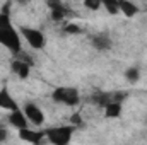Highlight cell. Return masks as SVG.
<instances>
[{"mask_svg":"<svg viewBox=\"0 0 147 145\" xmlns=\"http://www.w3.org/2000/svg\"><path fill=\"white\" fill-rule=\"evenodd\" d=\"M7 138H9V132H7L5 128H2V126H0V144H3Z\"/></svg>","mask_w":147,"mask_h":145,"instance_id":"cell-17","label":"cell"},{"mask_svg":"<svg viewBox=\"0 0 147 145\" xmlns=\"http://www.w3.org/2000/svg\"><path fill=\"white\" fill-rule=\"evenodd\" d=\"M51 99L57 104H63V106H69V108H75L80 103L79 91L72 89V87H58V89H55L53 94H51Z\"/></svg>","mask_w":147,"mask_h":145,"instance_id":"cell-3","label":"cell"},{"mask_svg":"<svg viewBox=\"0 0 147 145\" xmlns=\"http://www.w3.org/2000/svg\"><path fill=\"white\" fill-rule=\"evenodd\" d=\"M12 72L16 73L19 79H28L29 73H31V67L24 60H14L12 62Z\"/></svg>","mask_w":147,"mask_h":145,"instance_id":"cell-9","label":"cell"},{"mask_svg":"<svg viewBox=\"0 0 147 145\" xmlns=\"http://www.w3.org/2000/svg\"><path fill=\"white\" fill-rule=\"evenodd\" d=\"M125 77H127V80H128L130 84H135V82H139V79H140V70H139L137 67H130V68L125 72Z\"/></svg>","mask_w":147,"mask_h":145,"instance_id":"cell-13","label":"cell"},{"mask_svg":"<svg viewBox=\"0 0 147 145\" xmlns=\"http://www.w3.org/2000/svg\"><path fill=\"white\" fill-rule=\"evenodd\" d=\"M72 125H58V126H50L45 130V137L48 138V142H51L53 145H69L72 140L74 135Z\"/></svg>","mask_w":147,"mask_h":145,"instance_id":"cell-2","label":"cell"},{"mask_svg":"<svg viewBox=\"0 0 147 145\" xmlns=\"http://www.w3.org/2000/svg\"><path fill=\"white\" fill-rule=\"evenodd\" d=\"M82 29H80V26L79 24H74V22H70V24H67L65 26V33H69V34H77V33H80Z\"/></svg>","mask_w":147,"mask_h":145,"instance_id":"cell-15","label":"cell"},{"mask_svg":"<svg viewBox=\"0 0 147 145\" xmlns=\"http://www.w3.org/2000/svg\"><path fill=\"white\" fill-rule=\"evenodd\" d=\"M120 12L128 17H134L137 14V5L132 2H120Z\"/></svg>","mask_w":147,"mask_h":145,"instance_id":"cell-12","label":"cell"},{"mask_svg":"<svg viewBox=\"0 0 147 145\" xmlns=\"http://www.w3.org/2000/svg\"><path fill=\"white\" fill-rule=\"evenodd\" d=\"M19 34L24 38V41H26L33 50H41V48H45V44H46L45 34H43L39 29H36V28L22 26V28H19Z\"/></svg>","mask_w":147,"mask_h":145,"instance_id":"cell-4","label":"cell"},{"mask_svg":"<svg viewBox=\"0 0 147 145\" xmlns=\"http://www.w3.org/2000/svg\"><path fill=\"white\" fill-rule=\"evenodd\" d=\"M70 121H72V126H75V125H80V123H82V119H80V116H79L77 113H75V114H72Z\"/></svg>","mask_w":147,"mask_h":145,"instance_id":"cell-18","label":"cell"},{"mask_svg":"<svg viewBox=\"0 0 147 145\" xmlns=\"http://www.w3.org/2000/svg\"><path fill=\"white\" fill-rule=\"evenodd\" d=\"M0 109H5V111H17L19 106H17V103L14 101V97L10 96V92H9V89L7 87H3V89H0Z\"/></svg>","mask_w":147,"mask_h":145,"instance_id":"cell-8","label":"cell"},{"mask_svg":"<svg viewBox=\"0 0 147 145\" xmlns=\"http://www.w3.org/2000/svg\"><path fill=\"white\" fill-rule=\"evenodd\" d=\"M120 113H121V104H120V101H111L110 104L105 106V114H106V118H118Z\"/></svg>","mask_w":147,"mask_h":145,"instance_id":"cell-11","label":"cell"},{"mask_svg":"<svg viewBox=\"0 0 147 145\" xmlns=\"http://www.w3.org/2000/svg\"><path fill=\"white\" fill-rule=\"evenodd\" d=\"M0 43L5 44L10 51L19 53L21 51V39H19V31H16L10 24L9 15L3 12L0 14Z\"/></svg>","mask_w":147,"mask_h":145,"instance_id":"cell-1","label":"cell"},{"mask_svg":"<svg viewBox=\"0 0 147 145\" xmlns=\"http://www.w3.org/2000/svg\"><path fill=\"white\" fill-rule=\"evenodd\" d=\"M19 137H21V140H24V142H28V144H31V145L43 144V140L46 138L45 132H38V130H31V128L19 130Z\"/></svg>","mask_w":147,"mask_h":145,"instance_id":"cell-6","label":"cell"},{"mask_svg":"<svg viewBox=\"0 0 147 145\" xmlns=\"http://www.w3.org/2000/svg\"><path fill=\"white\" fill-rule=\"evenodd\" d=\"M101 5L108 10V14H118L120 12V2H110V0H106V2H101Z\"/></svg>","mask_w":147,"mask_h":145,"instance_id":"cell-14","label":"cell"},{"mask_svg":"<svg viewBox=\"0 0 147 145\" xmlns=\"http://www.w3.org/2000/svg\"><path fill=\"white\" fill-rule=\"evenodd\" d=\"M91 43H92V46H94L96 50H101V51L111 48V39L108 38V34H105V33L94 34V36L91 38Z\"/></svg>","mask_w":147,"mask_h":145,"instance_id":"cell-10","label":"cell"},{"mask_svg":"<svg viewBox=\"0 0 147 145\" xmlns=\"http://www.w3.org/2000/svg\"><path fill=\"white\" fill-rule=\"evenodd\" d=\"M84 7L89 9V10H98V9H101L103 5H101V2H91V0H86V2H84Z\"/></svg>","mask_w":147,"mask_h":145,"instance_id":"cell-16","label":"cell"},{"mask_svg":"<svg viewBox=\"0 0 147 145\" xmlns=\"http://www.w3.org/2000/svg\"><path fill=\"white\" fill-rule=\"evenodd\" d=\"M24 116L28 118L29 125H34V126H41L45 123V113L41 111V108L34 104V103H26L24 108H22Z\"/></svg>","mask_w":147,"mask_h":145,"instance_id":"cell-5","label":"cell"},{"mask_svg":"<svg viewBox=\"0 0 147 145\" xmlns=\"http://www.w3.org/2000/svg\"><path fill=\"white\" fill-rule=\"evenodd\" d=\"M9 123H10V126H14V128H17V130H24V128H29V121H28V118L24 116V113L21 111V109H17V111H12L10 114H9Z\"/></svg>","mask_w":147,"mask_h":145,"instance_id":"cell-7","label":"cell"}]
</instances>
